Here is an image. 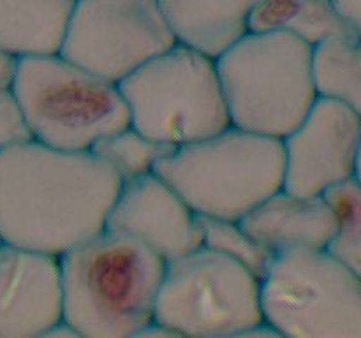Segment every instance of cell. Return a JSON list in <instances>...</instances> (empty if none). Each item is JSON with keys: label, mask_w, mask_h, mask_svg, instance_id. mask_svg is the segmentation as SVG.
I'll return each instance as SVG.
<instances>
[{"label": "cell", "mask_w": 361, "mask_h": 338, "mask_svg": "<svg viewBox=\"0 0 361 338\" xmlns=\"http://www.w3.org/2000/svg\"><path fill=\"white\" fill-rule=\"evenodd\" d=\"M118 176L92 150L30 139L0 151V242L60 257L104 231Z\"/></svg>", "instance_id": "cell-1"}, {"label": "cell", "mask_w": 361, "mask_h": 338, "mask_svg": "<svg viewBox=\"0 0 361 338\" xmlns=\"http://www.w3.org/2000/svg\"><path fill=\"white\" fill-rule=\"evenodd\" d=\"M63 320L83 338H136L155 319L166 263L137 239L97 232L59 257Z\"/></svg>", "instance_id": "cell-2"}, {"label": "cell", "mask_w": 361, "mask_h": 338, "mask_svg": "<svg viewBox=\"0 0 361 338\" xmlns=\"http://www.w3.org/2000/svg\"><path fill=\"white\" fill-rule=\"evenodd\" d=\"M314 48L282 32L249 30L215 58L229 123L284 139L317 95Z\"/></svg>", "instance_id": "cell-3"}, {"label": "cell", "mask_w": 361, "mask_h": 338, "mask_svg": "<svg viewBox=\"0 0 361 338\" xmlns=\"http://www.w3.org/2000/svg\"><path fill=\"white\" fill-rule=\"evenodd\" d=\"M203 218L242 220L284 187L282 141L229 123L169 151L155 168Z\"/></svg>", "instance_id": "cell-4"}, {"label": "cell", "mask_w": 361, "mask_h": 338, "mask_svg": "<svg viewBox=\"0 0 361 338\" xmlns=\"http://www.w3.org/2000/svg\"><path fill=\"white\" fill-rule=\"evenodd\" d=\"M13 90L32 139L62 150H92L129 123L122 90L62 53L20 58Z\"/></svg>", "instance_id": "cell-5"}, {"label": "cell", "mask_w": 361, "mask_h": 338, "mask_svg": "<svg viewBox=\"0 0 361 338\" xmlns=\"http://www.w3.org/2000/svg\"><path fill=\"white\" fill-rule=\"evenodd\" d=\"M129 123L178 148L229 125L215 58L175 42L118 83Z\"/></svg>", "instance_id": "cell-6"}, {"label": "cell", "mask_w": 361, "mask_h": 338, "mask_svg": "<svg viewBox=\"0 0 361 338\" xmlns=\"http://www.w3.org/2000/svg\"><path fill=\"white\" fill-rule=\"evenodd\" d=\"M261 308L279 337L361 338V277L326 249L277 254L261 277Z\"/></svg>", "instance_id": "cell-7"}, {"label": "cell", "mask_w": 361, "mask_h": 338, "mask_svg": "<svg viewBox=\"0 0 361 338\" xmlns=\"http://www.w3.org/2000/svg\"><path fill=\"white\" fill-rule=\"evenodd\" d=\"M155 320L175 337H250L264 323L261 278L201 245L166 263Z\"/></svg>", "instance_id": "cell-8"}, {"label": "cell", "mask_w": 361, "mask_h": 338, "mask_svg": "<svg viewBox=\"0 0 361 338\" xmlns=\"http://www.w3.org/2000/svg\"><path fill=\"white\" fill-rule=\"evenodd\" d=\"M175 42L157 0H74L59 53L118 84Z\"/></svg>", "instance_id": "cell-9"}, {"label": "cell", "mask_w": 361, "mask_h": 338, "mask_svg": "<svg viewBox=\"0 0 361 338\" xmlns=\"http://www.w3.org/2000/svg\"><path fill=\"white\" fill-rule=\"evenodd\" d=\"M281 141L284 189L300 196H324L331 187L356 176L361 116L342 102L317 97Z\"/></svg>", "instance_id": "cell-10"}, {"label": "cell", "mask_w": 361, "mask_h": 338, "mask_svg": "<svg viewBox=\"0 0 361 338\" xmlns=\"http://www.w3.org/2000/svg\"><path fill=\"white\" fill-rule=\"evenodd\" d=\"M106 229L137 239L164 263L203 245L201 217L157 173L122 182Z\"/></svg>", "instance_id": "cell-11"}, {"label": "cell", "mask_w": 361, "mask_h": 338, "mask_svg": "<svg viewBox=\"0 0 361 338\" xmlns=\"http://www.w3.org/2000/svg\"><path fill=\"white\" fill-rule=\"evenodd\" d=\"M60 320L59 257L0 243V338L46 337Z\"/></svg>", "instance_id": "cell-12"}, {"label": "cell", "mask_w": 361, "mask_h": 338, "mask_svg": "<svg viewBox=\"0 0 361 338\" xmlns=\"http://www.w3.org/2000/svg\"><path fill=\"white\" fill-rule=\"evenodd\" d=\"M274 256L296 249H326L335 215L324 196H300L282 187L238 220Z\"/></svg>", "instance_id": "cell-13"}, {"label": "cell", "mask_w": 361, "mask_h": 338, "mask_svg": "<svg viewBox=\"0 0 361 338\" xmlns=\"http://www.w3.org/2000/svg\"><path fill=\"white\" fill-rule=\"evenodd\" d=\"M261 0H157L176 42L217 58L250 30Z\"/></svg>", "instance_id": "cell-14"}, {"label": "cell", "mask_w": 361, "mask_h": 338, "mask_svg": "<svg viewBox=\"0 0 361 338\" xmlns=\"http://www.w3.org/2000/svg\"><path fill=\"white\" fill-rule=\"evenodd\" d=\"M74 0H0V46L14 55L60 51Z\"/></svg>", "instance_id": "cell-15"}, {"label": "cell", "mask_w": 361, "mask_h": 338, "mask_svg": "<svg viewBox=\"0 0 361 338\" xmlns=\"http://www.w3.org/2000/svg\"><path fill=\"white\" fill-rule=\"evenodd\" d=\"M250 30L282 32L312 48L331 37H356L331 0H261L250 18Z\"/></svg>", "instance_id": "cell-16"}, {"label": "cell", "mask_w": 361, "mask_h": 338, "mask_svg": "<svg viewBox=\"0 0 361 338\" xmlns=\"http://www.w3.org/2000/svg\"><path fill=\"white\" fill-rule=\"evenodd\" d=\"M317 95L334 99L361 116V41L331 37L314 46Z\"/></svg>", "instance_id": "cell-17"}, {"label": "cell", "mask_w": 361, "mask_h": 338, "mask_svg": "<svg viewBox=\"0 0 361 338\" xmlns=\"http://www.w3.org/2000/svg\"><path fill=\"white\" fill-rule=\"evenodd\" d=\"M171 150L175 148L152 139L130 123L102 137L92 148V151L113 169L120 182H129L155 173L159 162Z\"/></svg>", "instance_id": "cell-18"}, {"label": "cell", "mask_w": 361, "mask_h": 338, "mask_svg": "<svg viewBox=\"0 0 361 338\" xmlns=\"http://www.w3.org/2000/svg\"><path fill=\"white\" fill-rule=\"evenodd\" d=\"M324 199L335 215L334 238L326 250L361 277V182L349 178L331 187Z\"/></svg>", "instance_id": "cell-19"}, {"label": "cell", "mask_w": 361, "mask_h": 338, "mask_svg": "<svg viewBox=\"0 0 361 338\" xmlns=\"http://www.w3.org/2000/svg\"><path fill=\"white\" fill-rule=\"evenodd\" d=\"M201 231L204 246L224 254L259 278L267 273L275 257L270 250L256 242L238 220L201 217Z\"/></svg>", "instance_id": "cell-20"}, {"label": "cell", "mask_w": 361, "mask_h": 338, "mask_svg": "<svg viewBox=\"0 0 361 338\" xmlns=\"http://www.w3.org/2000/svg\"><path fill=\"white\" fill-rule=\"evenodd\" d=\"M30 127L13 88H0V151L30 141Z\"/></svg>", "instance_id": "cell-21"}, {"label": "cell", "mask_w": 361, "mask_h": 338, "mask_svg": "<svg viewBox=\"0 0 361 338\" xmlns=\"http://www.w3.org/2000/svg\"><path fill=\"white\" fill-rule=\"evenodd\" d=\"M349 30L361 41V0H331Z\"/></svg>", "instance_id": "cell-22"}, {"label": "cell", "mask_w": 361, "mask_h": 338, "mask_svg": "<svg viewBox=\"0 0 361 338\" xmlns=\"http://www.w3.org/2000/svg\"><path fill=\"white\" fill-rule=\"evenodd\" d=\"M20 65V56L0 46V88H13Z\"/></svg>", "instance_id": "cell-23"}, {"label": "cell", "mask_w": 361, "mask_h": 338, "mask_svg": "<svg viewBox=\"0 0 361 338\" xmlns=\"http://www.w3.org/2000/svg\"><path fill=\"white\" fill-rule=\"evenodd\" d=\"M356 178L361 182V150H360V157H358V165H356Z\"/></svg>", "instance_id": "cell-24"}, {"label": "cell", "mask_w": 361, "mask_h": 338, "mask_svg": "<svg viewBox=\"0 0 361 338\" xmlns=\"http://www.w3.org/2000/svg\"><path fill=\"white\" fill-rule=\"evenodd\" d=\"M0 243H2V242H0Z\"/></svg>", "instance_id": "cell-25"}]
</instances>
